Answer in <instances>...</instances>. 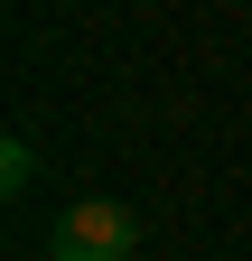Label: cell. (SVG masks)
I'll use <instances>...</instances> for the list:
<instances>
[{
    "mask_svg": "<svg viewBox=\"0 0 252 261\" xmlns=\"http://www.w3.org/2000/svg\"><path fill=\"white\" fill-rule=\"evenodd\" d=\"M47 252L56 261H131L140 252V215L112 205V196H84V205H66L47 224Z\"/></svg>",
    "mask_w": 252,
    "mask_h": 261,
    "instance_id": "1",
    "label": "cell"
},
{
    "mask_svg": "<svg viewBox=\"0 0 252 261\" xmlns=\"http://www.w3.org/2000/svg\"><path fill=\"white\" fill-rule=\"evenodd\" d=\"M28 177H38V149H28V140H0V187H10V196H19Z\"/></svg>",
    "mask_w": 252,
    "mask_h": 261,
    "instance_id": "2",
    "label": "cell"
}]
</instances>
